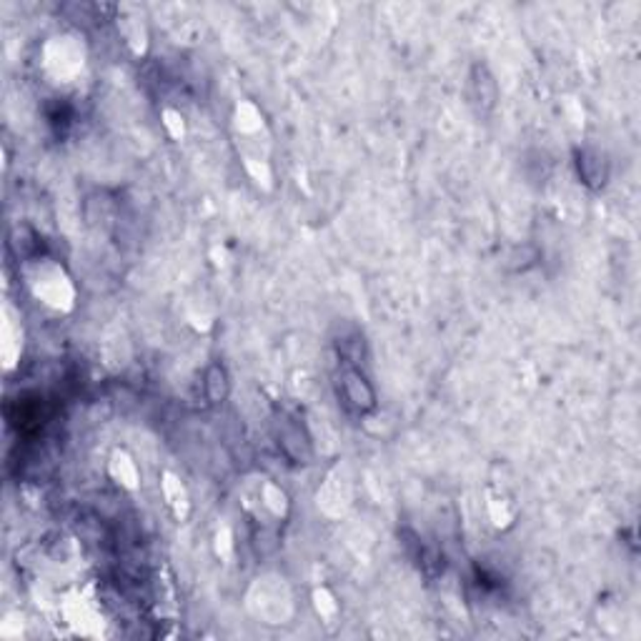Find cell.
I'll return each instance as SVG.
<instances>
[{
    "instance_id": "obj_2",
    "label": "cell",
    "mask_w": 641,
    "mask_h": 641,
    "mask_svg": "<svg viewBox=\"0 0 641 641\" xmlns=\"http://www.w3.org/2000/svg\"><path fill=\"white\" fill-rule=\"evenodd\" d=\"M278 446L296 464H306L308 459H311V444H308V436L298 423L281 421V426H278Z\"/></svg>"
},
{
    "instance_id": "obj_3",
    "label": "cell",
    "mask_w": 641,
    "mask_h": 641,
    "mask_svg": "<svg viewBox=\"0 0 641 641\" xmlns=\"http://www.w3.org/2000/svg\"><path fill=\"white\" fill-rule=\"evenodd\" d=\"M576 168H579V175L586 186L591 189H601L609 178V166H606V158L599 153V151H589L583 148L576 153Z\"/></svg>"
},
{
    "instance_id": "obj_1",
    "label": "cell",
    "mask_w": 641,
    "mask_h": 641,
    "mask_svg": "<svg viewBox=\"0 0 641 641\" xmlns=\"http://www.w3.org/2000/svg\"><path fill=\"white\" fill-rule=\"evenodd\" d=\"M338 396L353 413H368L376 408V391L371 381L356 366H346L338 376Z\"/></svg>"
},
{
    "instance_id": "obj_4",
    "label": "cell",
    "mask_w": 641,
    "mask_h": 641,
    "mask_svg": "<svg viewBox=\"0 0 641 641\" xmlns=\"http://www.w3.org/2000/svg\"><path fill=\"white\" fill-rule=\"evenodd\" d=\"M471 88H474V98L479 103L483 111H491L498 101V83L491 75V71L486 66L476 63L471 68Z\"/></svg>"
},
{
    "instance_id": "obj_5",
    "label": "cell",
    "mask_w": 641,
    "mask_h": 641,
    "mask_svg": "<svg viewBox=\"0 0 641 641\" xmlns=\"http://www.w3.org/2000/svg\"><path fill=\"white\" fill-rule=\"evenodd\" d=\"M228 391H231V381H228V371L223 364H211L204 371V394L208 398V404L219 406L228 398Z\"/></svg>"
}]
</instances>
